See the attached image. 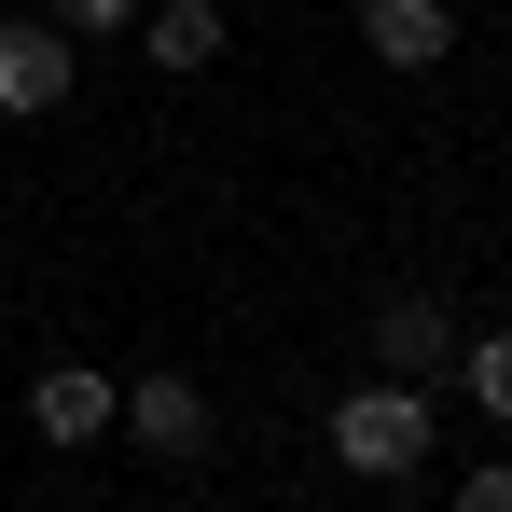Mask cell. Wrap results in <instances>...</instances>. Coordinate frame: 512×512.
<instances>
[{
	"label": "cell",
	"instance_id": "obj_1",
	"mask_svg": "<svg viewBox=\"0 0 512 512\" xmlns=\"http://www.w3.org/2000/svg\"><path fill=\"white\" fill-rule=\"evenodd\" d=\"M429 388H402V374H374V388H346L333 402V471H360V485H402V471H429Z\"/></svg>",
	"mask_w": 512,
	"mask_h": 512
},
{
	"label": "cell",
	"instance_id": "obj_2",
	"mask_svg": "<svg viewBox=\"0 0 512 512\" xmlns=\"http://www.w3.org/2000/svg\"><path fill=\"white\" fill-rule=\"evenodd\" d=\"M0 111H14V125L70 111V28H28V14H0Z\"/></svg>",
	"mask_w": 512,
	"mask_h": 512
},
{
	"label": "cell",
	"instance_id": "obj_3",
	"mask_svg": "<svg viewBox=\"0 0 512 512\" xmlns=\"http://www.w3.org/2000/svg\"><path fill=\"white\" fill-rule=\"evenodd\" d=\"M111 429H125L139 457H194V443H208V402H194V374H125Z\"/></svg>",
	"mask_w": 512,
	"mask_h": 512
},
{
	"label": "cell",
	"instance_id": "obj_4",
	"mask_svg": "<svg viewBox=\"0 0 512 512\" xmlns=\"http://www.w3.org/2000/svg\"><path fill=\"white\" fill-rule=\"evenodd\" d=\"M111 402H125V374H84V360L28 374V429H42V443H97V429H111Z\"/></svg>",
	"mask_w": 512,
	"mask_h": 512
},
{
	"label": "cell",
	"instance_id": "obj_5",
	"mask_svg": "<svg viewBox=\"0 0 512 512\" xmlns=\"http://www.w3.org/2000/svg\"><path fill=\"white\" fill-rule=\"evenodd\" d=\"M360 42H374L388 70H443V56H457V14H443V0H360Z\"/></svg>",
	"mask_w": 512,
	"mask_h": 512
},
{
	"label": "cell",
	"instance_id": "obj_6",
	"mask_svg": "<svg viewBox=\"0 0 512 512\" xmlns=\"http://www.w3.org/2000/svg\"><path fill=\"white\" fill-rule=\"evenodd\" d=\"M374 360H388V374H402V388H429V374H443V360H457V319H443V305H429V291H402V305H388V319H374Z\"/></svg>",
	"mask_w": 512,
	"mask_h": 512
},
{
	"label": "cell",
	"instance_id": "obj_7",
	"mask_svg": "<svg viewBox=\"0 0 512 512\" xmlns=\"http://www.w3.org/2000/svg\"><path fill=\"white\" fill-rule=\"evenodd\" d=\"M139 56H153V70H222V0H153V14H139Z\"/></svg>",
	"mask_w": 512,
	"mask_h": 512
},
{
	"label": "cell",
	"instance_id": "obj_8",
	"mask_svg": "<svg viewBox=\"0 0 512 512\" xmlns=\"http://www.w3.org/2000/svg\"><path fill=\"white\" fill-rule=\"evenodd\" d=\"M443 374H457V388H471V402H485V416L512 429V333H471L457 360H443Z\"/></svg>",
	"mask_w": 512,
	"mask_h": 512
},
{
	"label": "cell",
	"instance_id": "obj_9",
	"mask_svg": "<svg viewBox=\"0 0 512 512\" xmlns=\"http://www.w3.org/2000/svg\"><path fill=\"white\" fill-rule=\"evenodd\" d=\"M56 28L70 42H111V28H139V0H56Z\"/></svg>",
	"mask_w": 512,
	"mask_h": 512
},
{
	"label": "cell",
	"instance_id": "obj_10",
	"mask_svg": "<svg viewBox=\"0 0 512 512\" xmlns=\"http://www.w3.org/2000/svg\"><path fill=\"white\" fill-rule=\"evenodd\" d=\"M457 512H512V457H485V471L457 485Z\"/></svg>",
	"mask_w": 512,
	"mask_h": 512
}]
</instances>
